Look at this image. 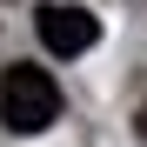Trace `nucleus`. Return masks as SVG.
Returning a JSON list of instances; mask_svg holds the SVG:
<instances>
[{
  "label": "nucleus",
  "instance_id": "f03ea898",
  "mask_svg": "<svg viewBox=\"0 0 147 147\" xmlns=\"http://www.w3.org/2000/svg\"><path fill=\"white\" fill-rule=\"evenodd\" d=\"M34 27H40V47H47V54H60V60L87 54V47L100 40V20H94L87 7H67V0H47V7L34 13Z\"/></svg>",
  "mask_w": 147,
  "mask_h": 147
},
{
  "label": "nucleus",
  "instance_id": "f257e3e1",
  "mask_svg": "<svg viewBox=\"0 0 147 147\" xmlns=\"http://www.w3.org/2000/svg\"><path fill=\"white\" fill-rule=\"evenodd\" d=\"M0 120H7L13 134H40L60 120V80L34 60H13L0 74Z\"/></svg>",
  "mask_w": 147,
  "mask_h": 147
}]
</instances>
